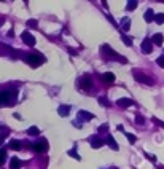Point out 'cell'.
Here are the masks:
<instances>
[{
  "mask_svg": "<svg viewBox=\"0 0 164 169\" xmlns=\"http://www.w3.org/2000/svg\"><path fill=\"white\" fill-rule=\"evenodd\" d=\"M21 58L32 67H38V65L45 61V58L40 53H21Z\"/></svg>",
  "mask_w": 164,
  "mask_h": 169,
  "instance_id": "obj_1",
  "label": "cell"
},
{
  "mask_svg": "<svg viewBox=\"0 0 164 169\" xmlns=\"http://www.w3.org/2000/svg\"><path fill=\"white\" fill-rule=\"evenodd\" d=\"M14 97H18L16 91H0V107H6Z\"/></svg>",
  "mask_w": 164,
  "mask_h": 169,
  "instance_id": "obj_2",
  "label": "cell"
},
{
  "mask_svg": "<svg viewBox=\"0 0 164 169\" xmlns=\"http://www.w3.org/2000/svg\"><path fill=\"white\" fill-rule=\"evenodd\" d=\"M101 50H102V53H107V54H105V58H108V59L121 61V62H127V61H126V58H121L120 54H116V51H113V50L110 48V45H104Z\"/></svg>",
  "mask_w": 164,
  "mask_h": 169,
  "instance_id": "obj_3",
  "label": "cell"
},
{
  "mask_svg": "<svg viewBox=\"0 0 164 169\" xmlns=\"http://www.w3.org/2000/svg\"><path fill=\"white\" fill-rule=\"evenodd\" d=\"M132 75H134V78L137 80L139 83H145V84H148V86H153V84H154V80L151 77H148V75L142 73L140 70H134Z\"/></svg>",
  "mask_w": 164,
  "mask_h": 169,
  "instance_id": "obj_4",
  "label": "cell"
},
{
  "mask_svg": "<svg viewBox=\"0 0 164 169\" xmlns=\"http://www.w3.org/2000/svg\"><path fill=\"white\" fill-rule=\"evenodd\" d=\"M30 147L35 150V152H38V153L46 152V150H48V140L45 139V137H42V139H38V140H37V142H34Z\"/></svg>",
  "mask_w": 164,
  "mask_h": 169,
  "instance_id": "obj_5",
  "label": "cell"
},
{
  "mask_svg": "<svg viewBox=\"0 0 164 169\" xmlns=\"http://www.w3.org/2000/svg\"><path fill=\"white\" fill-rule=\"evenodd\" d=\"M21 40L26 43V45H29V46H34L35 45V37L32 34H29V31H24L21 34Z\"/></svg>",
  "mask_w": 164,
  "mask_h": 169,
  "instance_id": "obj_6",
  "label": "cell"
},
{
  "mask_svg": "<svg viewBox=\"0 0 164 169\" xmlns=\"http://www.w3.org/2000/svg\"><path fill=\"white\" fill-rule=\"evenodd\" d=\"M142 51L145 53V54H150L151 51H153V42H151V39H145L143 42H142Z\"/></svg>",
  "mask_w": 164,
  "mask_h": 169,
  "instance_id": "obj_7",
  "label": "cell"
},
{
  "mask_svg": "<svg viewBox=\"0 0 164 169\" xmlns=\"http://www.w3.org/2000/svg\"><path fill=\"white\" fill-rule=\"evenodd\" d=\"M80 84H81V88L89 91L91 88H93V80L89 78V75H85L83 78H80Z\"/></svg>",
  "mask_w": 164,
  "mask_h": 169,
  "instance_id": "obj_8",
  "label": "cell"
},
{
  "mask_svg": "<svg viewBox=\"0 0 164 169\" xmlns=\"http://www.w3.org/2000/svg\"><path fill=\"white\" fill-rule=\"evenodd\" d=\"M80 120H83V121H91V120H94V113H91V112H86V110H80L78 112V115H77Z\"/></svg>",
  "mask_w": 164,
  "mask_h": 169,
  "instance_id": "obj_9",
  "label": "cell"
},
{
  "mask_svg": "<svg viewBox=\"0 0 164 169\" xmlns=\"http://www.w3.org/2000/svg\"><path fill=\"white\" fill-rule=\"evenodd\" d=\"M116 105H120V107H123V109H127V107L134 105V102H132L129 97H121V99L116 101Z\"/></svg>",
  "mask_w": 164,
  "mask_h": 169,
  "instance_id": "obj_10",
  "label": "cell"
},
{
  "mask_svg": "<svg viewBox=\"0 0 164 169\" xmlns=\"http://www.w3.org/2000/svg\"><path fill=\"white\" fill-rule=\"evenodd\" d=\"M89 142H91V147H93V148H101L105 142H104V140L102 139H99L97 136H93V137H89Z\"/></svg>",
  "mask_w": 164,
  "mask_h": 169,
  "instance_id": "obj_11",
  "label": "cell"
},
{
  "mask_svg": "<svg viewBox=\"0 0 164 169\" xmlns=\"http://www.w3.org/2000/svg\"><path fill=\"white\" fill-rule=\"evenodd\" d=\"M21 166H22V161H21V159L16 158V156H13L11 161H10V169H21Z\"/></svg>",
  "mask_w": 164,
  "mask_h": 169,
  "instance_id": "obj_12",
  "label": "cell"
},
{
  "mask_svg": "<svg viewBox=\"0 0 164 169\" xmlns=\"http://www.w3.org/2000/svg\"><path fill=\"white\" fill-rule=\"evenodd\" d=\"M162 40H164L162 34H154V35L151 37V42H153V45H156V46H161V45H162Z\"/></svg>",
  "mask_w": 164,
  "mask_h": 169,
  "instance_id": "obj_13",
  "label": "cell"
},
{
  "mask_svg": "<svg viewBox=\"0 0 164 169\" xmlns=\"http://www.w3.org/2000/svg\"><path fill=\"white\" fill-rule=\"evenodd\" d=\"M105 83H113L115 81V73H112V72H105V73H102V77H101Z\"/></svg>",
  "mask_w": 164,
  "mask_h": 169,
  "instance_id": "obj_14",
  "label": "cell"
},
{
  "mask_svg": "<svg viewBox=\"0 0 164 169\" xmlns=\"http://www.w3.org/2000/svg\"><path fill=\"white\" fill-rule=\"evenodd\" d=\"M145 21H147V23H151V21H154V18H156V14H154V11L151 10V8H148V10L147 11H145Z\"/></svg>",
  "mask_w": 164,
  "mask_h": 169,
  "instance_id": "obj_15",
  "label": "cell"
},
{
  "mask_svg": "<svg viewBox=\"0 0 164 169\" xmlns=\"http://www.w3.org/2000/svg\"><path fill=\"white\" fill-rule=\"evenodd\" d=\"M58 113H59L61 117H67V115L70 113V105H61V107L58 109Z\"/></svg>",
  "mask_w": 164,
  "mask_h": 169,
  "instance_id": "obj_16",
  "label": "cell"
},
{
  "mask_svg": "<svg viewBox=\"0 0 164 169\" xmlns=\"http://www.w3.org/2000/svg\"><path fill=\"white\" fill-rule=\"evenodd\" d=\"M8 147H10L11 150H21V140H16V139H13V140H10V144H8Z\"/></svg>",
  "mask_w": 164,
  "mask_h": 169,
  "instance_id": "obj_17",
  "label": "cell"
},
{
  "mask_svg": "<svg viewBox=\"0 0 164 169\" xmlns=\"http://www.w3.org/2000/svg\"><path fill=\"white\" fill-rule=\"evenodd\" d=\"M107 144H108V147H110L112 150H118V144L115 142V139H113L110 134L107 136Z\"/></svg>",
  "mask_w": 164,
  "mask_h": 169,
  "instance_id": "obj_18",
  "label": "cell"
},
{
  "mask_svg": "<svg viewBox=\"0 0 164 169\" xmlns=\"http://www.w3.org/2000/svg\"><path fill=\"white\" fill-rule=\"evenodd\" d=\"M129 27H131V21L127 19V18H124L123 23H121V31L123 32H127V31H129Z\"/></svg>",
  "mask_w": 164,
  "mask_h": 169,
  "instance_id": "obj_19",
  "label": "cell"
},
{
  "mask_svg": "<svg viewBox=\"0 0 164 169\" xmlns=\"http://www.w3.org/2000/svg\"><path fill=\"white\" fill-rule=\"evenodd\" d=\"M27 134H29V136H38V134H40V131H38L37 126H30L29 129H27Z\"/></svg>",
  "mask_w": 164,
  "mask_h": 169,
  "instance_id": "obj_20",
  "label": "cell"
},
{
  "mask_svg": "<svg viewBox=\"0 0 164 169\" xmlns=\"http://www.w3.org/2000/svg\"><path fill=\"white\" fill-rule=\"evenodd\" d=\"M97 101H99V104H101L102 107H110V101H108L107 97H104V96H101V97H99Z\"/></svg>",
  "mask_w": 164,
  "mask_h": 169,
  "instance_id": "obj_21",
  "label": "cell"
},
{
  "mask_svg": "<svg viewBox=\"0 0 164 169\" xmlns=\"http://www.w3.org/2000/svg\"><path fill=\"white\" fill-rule=\"evenodd\" d=\"M6 161V150L0 148V166H3V163Z\"/></svg>",
  "mask_w": 164,
  "mask_h": 169,
  "instance_id": "obj_22",
  "label": "cell"
},
{
  "mask_svg": "<svg viewBox=\"0 0 164 169\" xmlns=\"http://www.w3.org/2000/svg\"><path fill=\"white\" fill-rule=\"evenodd\" d=\"M137 3H139V2H135V0H132V2H127V5H126V10H127V11H132V10H135V8H137Z\"/></svg>",
  "mask_w": 164,
  "mask_h": 169,
  "instance_id": "obj_23",
  "label": "cell"
},
{
  "mask_svg": "<svg viewBox=\"0 0 164 169\" xmlns=\"http://www.w3.org/2000/svg\"><path fill=\"white\" fill-rule=\"evenodd\" d=\"M121 40H123V43H124L126 46H132V39H129L127 35L121 34Z\"/></svg>",
  "mask_w": 164,
  "mask_h": 169,
  "instance_id": "obj_24",
  "label": "cell"
},
{
  "mask_svg": "<svg viewBox=\"0 0 164 169\" xmlns=\"http://www.w3.org/2000/svg\"><path fill=\"white\" fill-rule=\"evenodd\" d=\"M124 136L127 137V140H129L131 144H135V142H137V137H135L134 134H129V133H124Z\"/></svg>",
  "mask_w": 164,
  "mask_h": 169,
  "instance_id": "obj_25",
  "label": "cell"
},
{
  "mask_svg": "<svg viewBox=\"0 0 164 169\" xmlns=\"http://www.w3.org/2000/svg\"><path fill=\"white\" fill-rule=\"evenodd\" d=\"M8 134H10V131H8V128H2V129H0V140H2V139H5Z\"/></svg>",
  "mask_w": 164,
  "mask_h": 169,
  "instance_id": "obj_26",
  "label": "cell"
},
{
  "mask_svg": "<svg viewBox=\"0 0 164 169\" xmlns=\"http://www.w3.org/2000/svg\"><path fill=\"white\" fill-rule=\"evenodd\" d=\"M154 21H156V24H162L164 23V13H158L156 18H154Z\"/></svg>",
  "mask_w": 164,
  "mask_h": 169,
  "instance_id": "obj_27",
  "label": "cell"
},
{
  "mask_svg": "<svg viewBox=\"0 0 164 169\" xmlns=\"http://www.w3.org/2000/svg\"><path fill=\"white\" fill-rule=\"evenodd\" d=\"M156 64L159 65V67H162V69H164V54H161L159 58L156 59Z\"/></svg>",
  "mask_w": 164,
  "mask_h": 169,
  "instance_id": "obj_28",
  "label": "cell"
},
{
  "mask_svg": "<svg viewBox=\"0 0 164 169\" xmlns=\"http://www.w3.org/2000/svg\"><path fill=\"white\" fill-rule=\"evenodd\" d=\"M69 155H72V156H74L75 159H81V156H80V155L77 153V150H75V148H72L70 152H69Z\"/></svg>",
  "mask_w": 164,
  "mask_h": 169,
  "instance_id": "obj_29",
  "label": "cell"
},
{
  "mask_svg": "<svg viewBox=\"0 0 164 169\" xmlns=\"http://www.w3.org/2000/svg\"><path fill=\"white\" fill-rule=\"evenodd\" d=\"M135 123H137V125H143L145 123V118L142 115H137V117H135Z\"/></svg>",
  "mask_w": 164,
  "mask_h": 169,
  "instance_id": "obj_30",
  "label": "cell"
},
{
  "mask_svg": "<svg viewBox=\"0 0 164 169\" xmlns=\"http://www.w3.org/2000/svg\"><path fill=\"white\" fill-rule=\"evenodd\" d=\"M27 26H29V27H37V21H35V19L27 21Z\"/></svg>",
  "mask_w": 164,
  "mask_h": 169,
  "instance_id": "obj_31",
  "label": "cell"
},
{
  "mask_svg": "<svg viewBox=\"0 0 164 169\" xmlns=\"http://www.w3.org/2000/svg\"><path fill=\"white\" fill-rule=\"evenodd\" d=\"M153 123H154V125H158V126H164V123H162V121H161V120H158L156 117H154V118H153Z\"/></svg>",
  "mask_w": 164,
  "mask_h": 169,
  "instance_id": "obj_32",
  "label": "cell"
},
{
  "mask_svg": "<svg viewBox=\"0 0 164 169\" xmlns=\"http://www.w3.org/2000/svg\"><path fill=\"white\" fill-rule=\"evenodd\" d=\"M107 129H108V125H107V123H105V125H102L101 128H99V131H101V133H104V131H107Z\"/></svg>",
  "mask_w": 164,
  "mask_h": 169,
  "instance_id": "obj_33",
  "label": "cell"
},
{
  "mask_svg": "<svg viewBox=\"0 0 164 169\" xmlns=\"http://www.w3.org/2000/svg\"><path fill=\"white\" fill-rule=\"evenodd\" d=\"M147 158L151 159V161H156V156H153V155H148V153H147Z\"/></svg>",
  "mask_w": 164,
  "mask_h": 169,
  "instance_id": "obj_34",
  "label": "cell"
},
{
  "mask_svg": "<svg viewBox=\"0 0 164 169\" xmlns=\"http://www.w3.org/2000/svg\"><path fill=\"white\" fill-rule=\"evenodd\" d=\"M13 117H14V118H16V120H22V118H21V115H19V113H13Z\"/></svg>",
  "mask_w": 164,
  "mask_h": 169,
  "instance_id": "obj_35",
  "label": "cell"
},
{
  "mask_svg": "<svg viewBox=\"0 0 164 169\" xmlns=\"http://www.w3.org/2000/svg\"><path fill=\"white\" fill-rule=\"evenodd\" d=\"M74 126H77V128H81L83 125H81V123H78V121H74Z\"/></svg>",
  "mask_w": 164,
  "mask_h": 169,
  "instance_id": "obj_36",
  "label": "cell"
},
{
  "mask_svg": "<svg viewBox=\"0 0 164 169\" xmlns=\"http://www.w3.org/2000/svg\"><path fill=\"white\" fill-rule=\"evenodd\" d=\"M110 169H118V167H115V166H113V167H110Z\"/></svg>",
  "mask_w": 164,
  "mask_h": 169,
  "instance_id": "obj_37",
  "label": "cell"
}]
</instances>
